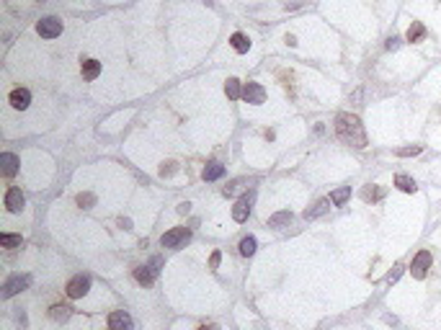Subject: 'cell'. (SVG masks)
Listing matches in <instances>:
<instances>
[{
  "mask_svg": "<svg viewBox=\"0 0 441 330\" xmlns=\"http://www.w3.org/2000/svg\"><path fill=\"white\" fill-rule=\"evenodd\" d=\"M330 204H333L330 199H323V201H317V204L312 206V209H307V212H305V217H307V219H315V217H323V214H325V212L330 209Z\"/></svg>",
  "mask_w": 441,
  "mask_h": 330,
  "instance_id": "18",
  "label": "cell"
},
{
  "mask_svg": "<svg viewBox=\"0 0 441 330\" xmlns=\"http://www.w3.org/2000/svg\"><path fill=\"white\" fill-rule=\"evenodd\" d=\"M77 204L83 206V209H91V206L96 204V196H93V194H80V196H77Z\"/></svg>",
  "mask_w": 441,
  "mask_h": 330,
  "instance_id": "26",
  "label": "cell"
},
{
  "mask_svg": "<svg viewBox=\"0 0 441 330\" xmlns=\"http://www.w3.org/2000/svg\"><path fill=\"white\" fill-rule=\"evenodd\" d=\"M178 212H181V214H186V212H188V204H186V201H183V204H178Z\"/></svg>",
  "mask_w": 441,
  "mask_h": 330,
  "instance_id": "34",
  "label": "cell"
},
{
  "mask_svg": "<svg viewBox=\"0 0 441 330\" xmlns=\"http://www.w3.org/2000/svg\"><path fill=\"white\" fill-rule=\"evenodd\" d=\"M188 240H191V230L188 227H173L171 232H166L163 237H160L163 248H183Z\"/></svg>",
  "mask_w": 441,
  "mask_h": 330,
  "instance_id": "2",
  "label": "cell"
},
{
  "mask_svg": "<svg viewBox=\"0 0 441 330\" xmlns=\"http://www.w3.org/2000/svg\"><path fill=\"white\" fill-rule=\"evenodd\" d=\"M219 261H222V253H219V251H214V253H212V258H209V268H217V266H219Z\"/></svg>",
  "mask_w": 441,
  "mask_h": 330,
  "instance_id": "31",
  "label": "cell"
},
{
  "mask_svg": "<svg viewBox=\"0 0 441 330\" xmlns=\"http://www.w3.org/2000/svg\"><path fill=\"white\" fill-rule=\"evenodd\" d=\"M423 36H426L423 23H421V21H413L410 29H408V41H418V39H423Z\"/></svg>",
  "mask_w": 441,
  "mask_h": 330,
  "instance_id": "21",
  "label": "cell"
},
{
  "mask_svg": "<svg viewBox=\"0 0 441 330\" xmlns=\"http://www.w3.org/2000/svg\"><path fill=\"white\" fill-rule=\"evenodd\" d=\"M336 134L341 137V142L346 145H353V147H367V134H364V127L362 121L351 114H338L336 116Z\"/></svg>",
  "mask_w": 441,
  "mask_h": 330,
  "instance_id": "1",
  "label": "cell"
},
{
  "mask_svg": "<svg viewBox=\"0 0 441 330\" xmlns=\"http://www.w3.org/2000/svg\"><path fill=\"white\" fill-rule=\"evenodd\" d=\"M36 31H39V36H44V39H54V36L62 34V21L54 18V16H47V18H42L36 23Z\"/></svg>",
  "mask_w": 441,
  "mask_h": 330,
  "instance_id": "4",
  "label": "cell"
},
{
  "mask_svg": "<svg viewBox=\"0 0 441 330\" xmlns=\"http://www.w3.org/2000/svg\"><path fill=\"white\" fill-rule=\"evenodd\" d=\"M23 204H26V199H23L21 188H8L6 191V206H8V212H21Z\"/></svg>",
  "mask_w": 441,
  "mask_h": 330,
  "instance_id": "10",
  "label": "cell"
},
{
  "mask_svg": "<svg viewBox=\"0 0 441 330\" xmlns=\"http://www.w3.org/2000/svg\"><path fill=\"white\" fill-rule=\"evenodd\" d=\"M251 204H253V194H248V196L240 199V201L232 206V219H235V222H245L248 214H251Z\"/></svg>",
  "mask_w": 441,
  "mask_h": 330,
  "instance_id": "7",
  "label": "cell"
},
{
  "mask_svg": "<svg viewBox=\"0 0 441 330\" xmlns=\"http://www.w3.org/2000/svg\"><path fill=\"white\" fill-rule=\"evenodd\" d=\"M0 245H3V248H18L21 245V235H0Z\"/></svg>",
  "mask_w": 441,
  "mask_h": 330,
  "instance_id": "25",
  "label": "cell"
},
{
  "mask_svg": "<svg viewBox=\"0 0 441 330\" xmlns=\"http://www.w3.org/2000/svg\"><path fill=\"white\" fill-rule=\"evenodd\" d=\"M397 47H400V39L397 36H390L387 39V49H397Z\"/></svg>",
  "mask_w": 441,
  "mask_h": 330,
  "instance_id": "32",
  "label": "cell"
},
{
  "mask_svg": "<svg viewBox=\"0 0 441 330\" xmlns=\"http://www.w3.org/2000/svg\"><path fill=\"white\" fill-rule=\"evenodd\" d=\"M173 173H176V162H163V165H160V176H163V178H168Z\"/></svg>",
  "mask_w": 441,
  "mask_h": 330,
  "instance_id": "27",
  "label": "cell"
},
{
  "mask_svg": "<svg viewBox=\"0 0 441 330\" xmlns=\"http://www.w3.org/2000/svg\"><path fill=\"white\" fill-rule=\"evenodd\" d=\"M80 70H83V77L96 80V77L101 75V62H98V60H86L83 65H80Z\"/></svg>",
  "mask_w": 441,
  "mask_h": 330,
  "instance_id": "16",
  "label": "cell"
},
{
  "mask_svg": "<svg viewBox=\"0 0 441 330\" xmlns=\"http://www.w3.org/2000/svg\"><path fill=\"white\" fill-rule=\"evenodd\" d=\"M348 196H351V188L346 186V188H338V191H333V194H330V201H333L336 206H343V204L348 201Z\"/></svg>",
  "mask_w": 441,
  "mask_h": 330,
  "instance_id": "22",
  "label": "cell"
},
{
  "mask_svg": "<svg viewBox=\"0 0 441 330\" xmlns=\"http://www.w3.org/2000/svg\"><path fill=\"white\" fill-rule=\"evenodd\" d=\"M395 186H397L400 191H405V194H416V191H418V183H416L410 176H405V173H397V176H395Z\"/></svg>",
  "mask_w": 441,
  "mask_h": 330,
  "instance_id": "13",
  "label": "cell"
},
{
  "mask_svg": "<svg viewBox=\"0 0 441 330\" xmlns=\"http://www.w3.org/2000/svg\"><path fill=\"white\" fill-rule=\"evenodd\" d=\"M253 253H256V237L248 235V237L240 240V256H245V258H248V256H253Z\"/></svg>",
  "mask_w": 441,
  "mask_h": 330,
  "instance_id": "19",
  "label": "cell"
},
{
  "mask_svg": "<svg viewBox=\"0 0 441 330\" xmlns=\"http://www.w3.org/2000/svg\"><path fill=\"white\" fill-rule=\"evenodd\" d=\"M243 98L248 101V103H263L266 101V91H263V86H258V82H248V86L243 88Z\"/></svg>",
  "mask_w": 441,
  "mask_h": 330,
  "instance_id": "9",
  "label": "cell"
},
{
  "mask_svg": "<svg viewBox=\"0 0 441 330\" xmlns=\"http://www.w3.org/2000/svg\"><path fill=\"white\" fill-rule=\"evenodd\" d=\"M225 91H227V96H230V98H240V96H243V91H240V80H235V77H230V80H227Z\"/></svg>",
  "mask_w": 441,
  "mask_h": 330,
  "instance_id": "24",
  "label": "cell"
},
{
  "mask_svg": "<svg viewBox=\"0 0 441 330\" xmlns=\"http://www.w3.org/2000/svg\"><path fill=\"white\" fill-rule=\"evenodd\" d=\"M119 227H124V230H132V219H124V217H122V219H119Z\"/></svg>",
  "mask_w": 441,
  "mask_h": 330,
  "instance_id": "33",
  "label": "cell"
},
{
  "mask_svg": "<svg viewBox=\"0 0 441 330\" xmlns=\"http://www.w3.org/2000/svg\"><path fill=\"white\" fill-rule=\"evenodd\" d=\"M428 268H431V253H428V251H421V253H418V256L413 258V266H410V273H413L416 279H423Z\"/></svg>",
  "mask_w": 441,
  "mask_h": 330,
  "instance_id": "6",
  "label": "cell"
},
{
  "mask_svg": "<svg viewBox=\"0 0 441 330\" xmlns=\"http://www.w3.org/2000/svg\"><path fill=\"white\" fill-rule=\"evenodd\" d=\"M134 322L127 312H111L108 315V330H132Z\"/></svg>",
  "mask_w": 441,
  "mask_h": 330,
  "instance_id": "8",
  "label": "cell"
},
{
  "mask_svg": "<svg viewBox=\"0 0 441 330\" xmlns=\"http://www.w3.org/2000/svg\"><path fill=\"white\" fill-rule=\"evenodd\" d=\"M29 103H31V93H29L26 88H16V91H11V106H13L16 111L29 108Z\"/></svg>",
  "mask_w": 441,
  "mask_h": 330,
  "instance_id": "11",
  "label": "cell"
},
{
  "mask_svg": "<svg viewBox=\"0 0 441 330\" xmlns=\"http://www.w3.org/2000/svg\"><path fill=\"white\" fill-rule=\"evenodd\" d=\"M423 147L421 145H413V147H403V150H397V155H403V157H408V155H418Z\"/></svg>",
  "mask_w": 441,
  "mask_h": 330,
  "instance_id": "28",
  "label": "cell"
},
{
  "mask_svg": "<svg viewBox=\"0 0 441 330\" xmlns=\"http://www.w3.org/2000/svg\"><path fill=\"white\" fill-rule=\"evenodd\" d=\"M0 168H3V173L11 178V176H16L18 173V157L13 155V152H3L0 155Z\"/></svg>",
  "mask_w": 441,
  "mask_h": 330,
  "instance_id": "12",
  "label": "cell"
},
{
  "mask_svg": "<svg viewBox=\"0 0 441 330\" xmlns=\"http://www.w3.org/2000/svg\"><path fill=\"white\" fill-rule=\"evenodd\" d=\"M400 273H403V266H395V271H390V276H387V281H390V284H395V281L400 279Z\"/></svg>",
  "mask_w": 441,
  "mask_h": 330,
  "instance_id": "30",
  "label": "cell"
},
{
  "mask_svg": "<svg viewBox=\"0 0 441 330\" xmlns=\"http://www.w3.org/2000/svg\"><path fill=\"white\" fill-rule=\"evenodd\" d=\"M362 196H364L367 201H369V199L374 201V199H379V196H382V191H379V188H364V194H362Z\"/></svg>",
  "mask_w": 441,
  "mask_h": 330,
  "instance_id": "29",
  "label": "cell"
},
{
  "mask_svg": "<svg viewBox=\"0 0 441 330\" xmlns=\"http://www.w3.org/2000/svg\"><path fill=\"white\" fill-rule=\"evenodd\" d=\"M31 284V276H11L8 281H6V286H3V297L8 299V297H16L18 292H23V289Z\"/></svg>",
  "mask_w": 441,
  "mask_h": 330,
  "instance_id": "5",
  "label": "cell"
},
{
  "mask_svg": "<svg viewBox=\"0 0 441 330\" xmlns=\"http://www.w3.org/2000/svg\"><path fill=\"white\" fill-rule=\"evenodd\" d=\"M230 44H232V49L235 52H240V54H245L248 49H251V39L245 36V34H232V39H230Z\"/></svg>",
  "mask_w": 441,
  "mask_h": 330,
  "instance_id": "15",
  "label": "cell"
},
{
  "mask_svg": "<svg viewBox=\"0 0 441 330\" xmlns=\"http://www.w3.org/2000/svg\"><path fill=\"white\" fill-rule=\"evenodd\" d=\"M49 315H52V320H57V322H65V320L70 317V307H65V305H54V307L49 310Z\"/></svg>",
  "mask_w": 441,
  "mask_h": 330,
  "instance_id": "23",
  "label": "cell"
},
{
  "mask_svg": "<svg viewBox=\"0 0 441 330\" xmlns=\"http://www.w3.org/2000/svg\"><path fill=\"white\" fill-rule=\"evenodd\" d=\"M289 222H292V212H276L268 219V227H282V225H289Z\"/></svg>",
  "mask_w": 441,
  "mask_h": 330,
  "instance_id": "20",
  "label": "cell"
},
{
  "mask_svg": "<svg viewBox=\"0 0 441 330\" xmlns=\"http://www.w3.org/2000/svg\"><path fill=\"white\" fill-rule=\"evenodd\" d=\"M134 279H137V284H142V286H150V284H152V279H155V271H152V266H140V268H134Z\"/></svg>",
  "mask_w": 441,
  "mask_h": 330,
  "instance_id": "17",
  "label": "cell"
},
{
  "mask_svg": "<svg viewBox=\"0 0 441 330\" xmlns=\"http://www.w3.org/2000/svg\"><path fill=\"white\" fill-rule=\"evenodd\" d=\"M222 176H225V165H219V162H209V165H204V171H202L204 181H217Z\"/></svg>",
  "mask_w": 441,
  "mask_h": 330,
  "instance_id": "14",
  "label": "cell"
},
{
  "mask_svg": "<svg viewBox=\"0 0 441 330\" xmlns=\"http://www.w3.org/2000/svg\"><path fill=\"white\" fill-rule=\"evenodd\" d=\"M88 289H91V279L80 273V276H75V279L67 281V297L70 299H80V297L88 294Z\"/></svg>",
  "mask_w": 441,
  "mask_h": 330,
  "instance_id": "3",
  "label": "cell"
}]
</instances>
